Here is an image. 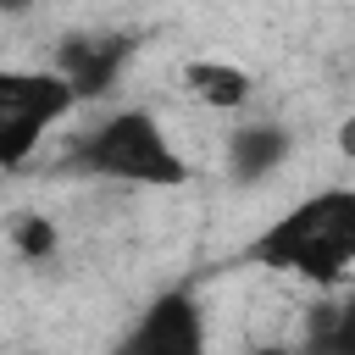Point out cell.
<instances>
[{
	"label": "cell",
	"instance_id": "obj_1",
	"mask_svg": "<svg viewBox=\"0 0 355 355\" xmlns=\"http://www.w3.org/2000/svg\"><path fill=\"white\" fill-rule=\"evenodd\" d=\"M250 261L288 272V277H305L316 288H338L355 272V189L333 183V189L294 200L250 244Z\"/></svg>",
	"mask_w": 355,
	"mask_h": 355
},
{
	"label": "cell",
	"instance_id": "obj_2",
	"mask_svg": "<svg viewBox=\"0 0 355 355\" xmlns=\"http://www.w3.org/2000/svg\"><path fill=\"white\" fill-rule=\"evenodd\" d=\"M72 166L89 172V178L144 183V189H178V183H189V161H183V150L166 139L161 116L144 111V105L111 111V116L72 150Z\"/></svg>",
	"mask_w": 355,
	"mask_h": 355
},
{
	"label": "cell",
	"instance_id": "obj_3",
	"mask_svg": "<svg viewBox=\"0 0 355 355\" xmlns=\"http://www.w3.org/2000/svg\"><path fill=\"white\" fill-rule=\"evenodd\" d=\"M78 111V94L39 67H0V172L28 166L39 139Z\"/></svg>",
	"mask_w": 355,
	"mask_h": 355
},
{
	"label": "cell",
	"instance_id": "obj_4",
	"mask_svg": "<svg viewBox=\"0 0 355 355\" xmlns=\"http://www.w3.org/2000/svg\"><path fill=\"white\" fill-rule=\"evenodd\" d=\"M111 355H205V305L189 288H161Z\"/></svg>",
	"mask_w": 355,
	"mask_h": 355
},
{
	"label": "cell",
	"instance_id": "obj_5",
	"mask_svg": "<svg viewBox=\"0 0 355 355\" xmlns=\"http://www.w3.org/2000/svg\"><path fill=\"white\" fill-rule=\"evenodd\" d=\"M128 61H133V39H122V33H72V39L55 50V67H50V72H55V78L78 94V105H83V100L111 94Z\"/></svg>",
	"mask_w": 355,
	"mask_h": 355
},
{
	"label": "cell",
	"instance_id": "obj_6",
	"mask_svg": "<svg viewBox=\"0 0 355 355\" xmlns=\"http://www.w3.org/2000/svg\"><path fill=\"white\" fill-rule=\"evenodd\" d=\"M288 150H294V139H288L283 122H244V128L227 133L222 161H227L233 183H261V178H272L288 161Z\"/></svg>",
	"mask_w": 355,
	"mask_h": 355
},
{
	"label": "cell",
	"instance_id": "obj_7",
	"mask_svg": "<svg viewBox=\"0 0 355 355\" xmlns=\"http://www.w3.org/2000/svg\"><path fill=\"white\" fill-rule=\"evenodd\" d=\"M183 89L205 111H244L255 94V78L233 61H183Z\"/></svg>",
	"mask_w": 355,
	"mask_h": 355
},
{
	"label": "cell",
	"instance_id": "obj_8",
	"mask_svg": "<svg viewBox=\"0 0 355 355\" xmlns=\"http://www.w3.org/2000/svg\"><path fill=\"white\" fill-rule=\"evenodd\" d=\"M311 355H355V294L311 316Z\"/></svg>",
	"mask_w": 355,
	"mask_h": 355
},
{
	"label": "cell",
	"instance_id": "obj_9",
	"mask_svg": "<svg viewBox=\"0 0 355 355\" xmlns=\"http://www.w3.org/2000/svg\"><path fill=\"white\" fill-rule=\"evenodd\" d=\"M6 239H11V250H17L22 261H50V255H55V244H61L55 222H50V216H39V211H17V216L6 222Z\"/></svg>",
	"mask_w": 355,
	"mask_h": 355
},
{
	"label": "cell",
	"instance_id": "obj_10",
	"mask_svg": "<svg viewBox=\"0 0 355 355\" xmlns=\"http://www.w3.org/2000/svg\"><path fill=\"white\" fill-rule=\"evenodd\" d=\"M338 150H344V155H355V116H344V122H338Z\"/></svg>",
	"mask_w": 355,
	"mask_h": 355
},
{
	"label": "cell",
	"instance_id": "obj_11",
	"mask_svg": "<svg viewBox=\"0 0 355 355\" xmlns=\"http://www.w3.org/2000/svg\"><path fill=\"white\" fill-rule=\"evenodd\" d=\"M255 355H311V349H283V344H272V349H255Z\"/></svg>",
	"mask_w": 355,
	"mask_h": 355
}]
</instances>
